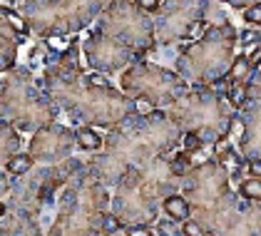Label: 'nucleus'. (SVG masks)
Returning a JSON list of instances; mask_svg holds the SVG:
<instances>
[{
    "label": "nucleus",
    "instance_id": "obj_10",
    "mask_svg": "<svg viewBox=\"0 0 261 236\" xmlns=\"http://www.w3.org/2000/svg\"><path fill=\"white\" fill-rule=\"evenodd\" d=\"M229 192V172L226 167L209 159L199 167H192L181 177V197L189 201L192 212H204L209 209L221 194Z\"/></svg>",
    "mask_w": 261,
    "mask_h": 236
},
{
    "label": "nucleus",
    "instance_id": "obj_25",
    "mask_svg": "<svg viewBox=\"0 0 261 236\" xmlns=\"http://www.w3.org/2000/svg\"><path fill=\"white\" fill-rule=\"evenodd\" d=\"M181 147H184V152H189V154H192V152L201 149L204 144L199 142V137H197L194 132H184V135H181Z\"/></svg>",
    "mask_w": 261,
    "mask_h": 236
},
{
    "label": "nucleus",
    "instance_id": "obj_15",
    "mask_svg": "<svg viewBox=\"0 0 261 236\" xmlns=\"http://www.w3.org/2000/svg\"><path fill=\"white\" fill-rule=\"evenodd\" d=\"M0 33H3V38H0V53H3V58H0V67H3V72H10L13 67H15V58H18V45H20V38L5 20H3V28H0Z\"/></svg>",
    "mask_w": 261,
    "mask_h": 236
},
{
    "label": "nucleus",
    "instance_id": "obj_28",
    "mask_svg": "<svg viewBox=\"0 0 261 236\" xmlns=\"http://www.w3.org/2000/svg\"><path fill=\"white\" fill-rule=\"evenodd\" d=\"M162 5L160 0H140V8L147 13V15H152V13H162Z\"/></svg>",
    "mask_w": 261,
    "mask_h": 236
},
{
    "label": "nucleus",
    "instance_id": "obj_22",
    "mask_svg": "<svg viewBox=\"0 0 261 236\" xmlns=\"http://www.w3.org/2000/svg\"><path fill=\"white\" fill-rule=\"evenodd\" d=\"M102 231H105V234H117V231H122L120 217L112 214V212H107V214L102 217Z\"/></svg>",
    "mask_w": 261,
    "mask_h": 236
},
{
    "label": "nucleus",
    "instance_id": "obj_3",
    "mask_svg": "<svg viewBox=\"0 0 261 236\" xmlns=\"http://www.w3.org/2000/svg\"><path fill=\"white\" fill-rule=\"evenodd\" d=\"M3 95V122L13 124L18 132L42 129L53 124L60 107L42 87H38L28 67H13L0 82Z\"/></svg>",
    "mask_w": 261,
    "mask_h": 236
},
{
    "label": "nucleus",
    "instance_id": "obj_19",
    "mask_svg": "<svg viewBox=\"0 0 261 236\" xmlns=\"http://www.w3.org/2000/svg\"><path fill=\"white\" fill-rule=\"evenodd\" d=\"M75 135H77V147L85 149V152H97L102 144H105V139H102L92 127H77Z\"/></svg>",
    "mask_w": 261,
    "mask_h": 236
},
{
    "label": "nucleus",
    "instance_id": "obj_31",
    "mask_svg": "<svg viewBox=\"0 0 261 236\" xmlns=\"http://www.w3.org/2000/svg\"><path fill=\"white\" fill-rule=\"evenodd\" d=\"M246 169H249V174L251 177H261V157L259 159H246Z\"/></svg>",
    "mask_w": 261,
    "mask_h": 236
},
{
    "label": "nucleus",
    "instance_id": "obj_6",
    "mask_svg": "<svg viewBox=\"0 0 261 236\" xmlns=\"http://www.w3.org/2000/svg\"><path fill=\"white\" fill-rule=\"evenodd\" d=\"M102 35L127 47L137 60L147 58L154 50V18L147 15L140 3H110L100 15Z\"/></svg>",
    "mask_w": 261,
    "mask_h": 236
},
{
    "label": "nucleus",
    "instance_id": "obj_30",
    "mask_svg": "<svg viewBox=\"0 0 261 236\" xmlns=\"http://www.w3.org/2000/svg\"><path fill=\"white\" fill-rule=\"evenodd\" d=\"M124 234L127 236H154L149 226H124Z\"/></svg>",
    "mask_w": 261,
    "mask_h": 236
},
{
    "label": "nucleus",
    "instance_id": "obj_29",
    "mask_svg": "<svg viewBox=\"0 0 261 236\" xmlns=\"http://www.w3.org/2000/svg\"><path fill=\"white\" fill-rule=\"evenodd\" d=\"M246 58H249L251 70H254V72H259V70H261V42L254 47V50H251V55H246Z\"/></svg>",
    "mask_w": 261,
    "mask_h": 236
},
{
    "label": "nucleus",
    "instance_id": "obj_21",
    "mask_svg": "<svg viewBox=\"0 0 261 236\" xmlns=\"http://www.w3.org/2000/svg\"><path fill=\"white\" fill-rule=\"evenodd\" d=\"M239 197L246 201H261V179L249 177L239 184Z\"/></svg>",
    "mask_w": 261,
    "mask_h": 236
},
{
    "label": "nucleus",
    "instance_id": "obj_7",
    "mask_svg": "<svg viewBox=\"0 0 261 236\" xmlns=\"http://www.w3.org/2000/svg\"><path fill=\"white\" fill-rule=\"evenodd\" d=\"M167 117L172 119L181 132H199L214 129L219 137L229 135L234 117L226 115V102L212 87H197L192 95H184L179 102L167 107Z\"/></svg>",
    "mask_w": 261,
    "mask_h": 236
},
{
    "label": "nucleus",
    "instance_id": "obj_18",
    "mask_svg": "<svg viewBox=\"0 0 261 236\" xmlns=\"http://www.w3.org/2000/svg\"><path fill=\"white\" fill-rule=\"evenodd\" d=\"M33 164H35V159H33L30 152H18L15 157H10L5 162V174H10V177H25L33 169Z\"/></svg>",
    "mask_w": 261,
    "mask_h": 236
},
{
    "label": "nucleus",
    "instance_id": "obj_4",
    "mask_svg": "<svg viewBox=\"0 0 261 236\" xmlns=\"http://www.w3.org/2000/svg\"><path fill=\"white\" fill-rule=\"evenodd\" d=\"M239 33L231 22L212 28L197 42H189L177 53V72L181 80H192L199 87H212L214 82L224 80L229 67L234 65V45Z\"/></svg>",
    "mask_w": 261,
    "mask_h": 236
},
{
    "label": "nucleus",
    "instance_id": "obj_24",
    "mask_svg": "<svg viewBox=\"0 0 261 236\" xmlns=\"http://www.w3.org/2000/svg\"><path fill=\"white\" fill-rule=\"evenodd\" d=\"M181 236H206V231H204V226H201L199 221L187 219V221L181 224Z\"/></svg>",
    "mask_w": 261,
    "mask_h": 236
},
{
    "label": "nucleus",
    "instance_id": "obj_1",
    "mask_svg": "<svg viewBox=\"0 0 261 236\" xmlns=\"http://www.w3.org/2000/svg\"><path fill=\"white\" fill-rule=\"evenodd\" d=\"M181 135L184 132L167 117V112L154 110L144 117L129 115L120 124H115L112 132L105 137V154L92 159L87 164V172L102 187L120 184L124 169H142L149 162L160 159L179 144Z\"/></svg>",
    "mask_w": 261,
    "mask_h": 236
},
{
    "label": "nucleus",
    "instance_id": "obj_8",
    "mask_svg": "<svg viewBox=\"0 0 261 236\" xmlns=\"http://www.w3.org/2000/svg\"><path fill=\"white\" fill-rule=\"evenodd\" d=\"M122 92L137 95L140 99L149 102L152 107H172L187 95V82L169 72L162 70L160 65L135 60L124 72H122Z\"/></svg>",
    "mask_w": 261,
    "mask_h": 236
},
{
    "label": "nucleus",
    "instance_id": "obj_27",
    "mask_svg": "<svg viewBox=\"0 0 261 236\" xmlns=\"http://www.w3.org/2000/svg\"><path fill=\"white\" fill-rule=\"evenodd\" d=\"M157 231L160 236H181V229H177V221H172V219H164L157 224Z\"/></svg>",
    "mask_w": 261,
    "mask_h": 236
},
{
    "label": "nucleus",
    "instance_id": "obj_11",
    "mask_svg": "<svg viewBox=\"0 0 261 236\" xmlns=\"http://www.w3.org/2000/svg\"><path fill=\"white\" fill-rule=\"evenodd\" d=\"M75 144H77V135L70 127L53 122V124L35 132V137L30 139L28 152L33 154L35 162H40L45 167H53V164H62L72 157Z\"/></svg>",
    "mask_w": 261,
    "mask_h": 236
},
{
    "label": "nucleus",
    "instance_id": "obj_13",
    "mask_svg": "<svg viewBox=\"0 0 261 236\" xmlns=\"http://www.w3.org/2000/svg\"><path fill=\"white\" fill-rule=\"evenodd\" d=\"M241 124V137L237 142L244 159L261 157V70L249 82L246 102L241 107V115L237 117Z\"/></svg>",
    "mask_w": 261,
    "mask_h": 236
},
{
    "label": "nucleus",
    "instance_id": "obj_14",
    "mask_svg": "<svg viewBox=\"0 0 261 236\" xmlns=\"http://www.w3.org/2000/svg\"><path fill=\"white\" fill-rule=\"evenodd\" d=\"M82 50L87 55V65L100 70V72H120V70L124 72L137 60L127 47H122L115 40L102 35L100 30H95L90 38L82 42Z\"/></svg>",
    "mask_w": 261,
    "mask_h": 236
},
{
    "label": "nucleus",
    "instance_id": "obj_26",
    "mask_svg": "<svg viewBox=\"0 0 261 236\" xmlns=\"http://www.w3.org/2000/svg\"><path fill=\"white\" fill-rule=\"evenodd\" d=\"M85 82H87L90 87H97V90H112L110 80L105 77L102 72H92V75H85Z\"/></svg>",
    "mask_w": 261,
    "mask_h": 236
},
{
    "label": "nucleus",
    "instance_id": "obj_17",
    "mask_svg": "<svg viewBox=\"0 0 261 236\" xmlns=\"http://www.w3.org/2000/svg\"><path fill=\"white\" fill-rule=\"evenodd\" d=\"M0 135H3V157L5 162L10 157H15L18 154V149H20V132L13 127V124H8V122H3L0 124Z\"/></svg>",
    "mask_w": 261,
    "mask_h": 236
},
{
    "label": "nucleus",
    "instance_id": "obj_2",
    "mask_svg": "<svg viewBox=\"0 0 261 236\" xmlns=\"http://www.w3.org/2000/svg\"><path fill=\"white\" fill-rule=\"evenodd\" d=\"M42 90L75 122H82V127H90V124L115 127L122 119L135 115V97H127L124 92H117V90L90 87L85 77L65 82L45 72Z\"/></svg>",
    "mask_w": 261,
    "mask_h": 236
},
{
    "label": "nucleus",
    "instance_id": "obj_16",
    "mask_svg": "<svg viewBox=\"0 0 261 236\" xmlns=\"http://www.w3.org/2000/svg\"><path fill=\"white\" fill-rule=\"evenodd\" d=\"M162 209H164V214H167V217L172 219V221H177V224H184L187 219L192 217V206H189V201H187V199L181 197V192L164 197Z\"/></svg>",
    "mask_w": 261,
    "mask_h": 236
},
{
    "label": "nucleus",
    "instance_id": "obj_23",
    "mask_svg": "<svg viewBox=\"0 0 261 236\" xmlns=\"http://www.w3.org/2000/svg\"><path fill=\"white\" fill-rule=\"evenodd\" d=\"M244 20L254 28H261V3H251L246 10H244Z\"/></svg>",
    "mask_w": 261,
    "mask_h": 236
},
{
    "label": "nucleus",
    "instance_id": "obj_9",
    "mask_svg": "<svg viewBox=\"0 0 261 236\" xmlns=\"http://www.w3.org/2000/svg\"><path fill=\"white\" fill-rule=\"evenodd\" d=\"M206 236H261V206L239 194H221L209 209L199 212Z\"/></svg>",
    "mask_w": 261,
    "mask_h": 236
},
{
    "label": "nucleus",
    "instance_id": "obj_20",
    "mask_svg": "<svg viewBox=\"0 0 261 236\" xmlns=\"http://www.w3.org/2000/svg\"><path fill=\"white\" fill-rule=\"evenodd\" d=\"M0 13H3V20H5V22H8V25H10V28H13L18 35H20V38L30 35V28H28V22H25V20L20 18V13H15L10 5H3V10H0Z\"/></svg>",
    "mask_w": 261,
    "mask_h": 236
},
{
    "label": "nucleus",
    "instance_id": "obj_12",
    "mask_svg": "<svg viewBox=\"0 0 261 236\" xmlns=\"http://www.w3.org/2000/svg\"><path fill=\"white\" fill-rule=\"evenodd\" d=\"M204 15V3H164L162 13L154 15V42L169 45L174 40H187L194 22Z\"/></svg>",
    "mask_w": 261,
    "mask_h": 236
},
{
    "label": "nucleus",
    "instance_id": "obj_32",
    "mask_svg": "<svg viewBox=\"0 0 261 236\" xmlns=\"http://www.w3.org/2000/svg\"><path fill=\"white\" fill-rule=\"evenodd\" d=\"M239 38H241V45H251V42L259 40V33H256V30H244Z\"/></svg>",
    "mask_w": 261,
    "mask_h": 236
},
{
    "label": "nucleus",
    "instance_id": "obj_5",
    "mask_svg": "<svg viewBox=\"0 0 261 236\" xmlns=\"http://www.w3.org/2000/svg\"><path fill=\"white\" fill-rule=\"evenodd\" d=\"M105 10V3H22L20 18L28 22L33 33L42 35L45 40H53L87 28L92 18H100Z\"/></svg>",
    "mask_w": 261,
    "mask_h": 236
},
{
    "label": "nucleus",
    "instance_id": "obj_33",
    "mask_svg": "<svg viewBox=\"0 0 261 236\" xmlns=\"http://www.w3.org/2000/svg\"><path fill=\"white\" fill-rule=\"evenodd\" d=\"M95 236H110V234H105V231H95Z\"/></svg>",
    "mask_w": 261,
    "mask_h": 236
}]
</instances>
